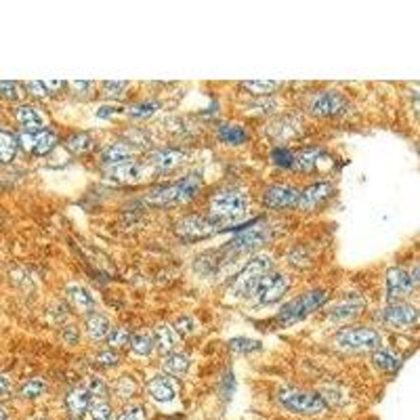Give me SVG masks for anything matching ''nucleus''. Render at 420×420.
<instances>
[{"label": "nucleus", "mask_w": 420, "mask_h": 420, "mask_svg": "<svg viewBox=\"0 0 420 420\" xmlns=\"http://www.w3.org/2000/svg\"><path fill=\"white\" fill-rule=\"evenodd\" d=\"M418 282V271L407 273L399 267H391L387 271V290H389V299H399L410 294L416 288Z\"/></svg>", "instance_id": "11"}, {"label": "nucleus", "mask_w": 420, "mask_h": 420, "mask_svg": "<svg viewBox=\"0 0 420 420\" xmlns=\"http://www.w3.org/2000/svg\"><path fill=\"white\" fill-rule=\"evenodd\" d=\"M219 137H221V141H225V143H242V141H246V130L240 128V126L227 124V126H221V128H219Z\"/></svg>", "instance_id": "34"}, {"label": "nucleus", "mask_w": 420, "mask_h": 420, "mask_svg": "<svg viewBox=\"0 0 420 420\" xmlns=\"http://www.w3.org/2000/svg\"><path fill=\"white\" fill-rule=\"evenodd\" d=\"M72 84H74V89H80V91H82V89H89L91 82H72Z\"/></svg>", "instance_id": "48"}, {"label": "nucleus", "mask_w": 420, "mask_h": 420, "mask_svg": "<svg viewBox=\"0 0 420 420\" xmlns=\"http://www.w3.org/2000/svg\"><path fill=\"white\" fill-rule=\"evenodd\" d=\"M361 311H363V301L338 303L332 309H328V320L330 322H347V320H355Z\"/></svg>", "instance_id": "18"}, {"label": "nucleus", "mask_w": 420, "mask_h": 420, "mask_svg": "<svg viewBox=\"0 0 420 420\" xmlns=\"http://www.w3.org/2000/svg\"><path fill=\"white\" fill-rule=\"evenodd\" d=\"M372 361L378 370H384V372H395L399 368V361L397 357L391 353V351H382V349H376L374 355H372Z\"/></svg>", "instance_id": "30"}, {"label": "nucleus", "mask_w": 420, "mask_h": 420, "mask_svg": "<svg viewBox=\"0 0 420 420\" xmlns=\"http://www.w3.org/2000/svg\"><path fill=\"white\" fill-rule=\"evenodd\" d=\"M99 361H103V363H116V361H118V355H116L114 351H101V353H99Z\"/></svg>", "instance_id": "46"}, {"label": "nucleus", "mask_w": 420, "mask_h": 420, "mask_svg": "<svg viewBox=\"0 0 420 420\" xmlns=\"http://www.w3.org/2000/svg\"><path fill=\"white\" fill-rule=\"evenodd\" d=\"M118 420H145V407L141 403H133L118 416Z\"/></svg>", "instance_id": "40"}, {"label": "nucleus", "mask_w": 420, "mask_h": 420, "mask_svg": "<svg viewBox=\"0 0 420 420\" xmlns=\"http://www.w3.org/2000/svg\"><path fill=\"white\" fill-rule=\"evenodd\" d=\"M158 110H160L158 103H137V105L128 107L126 114H128L130 118H149V116H153Z\"/></svg>", "instance_id": "38"}, {"label": "nucleus", "mask_w": 420, "mask_h": 420, "mask_svg": "<svg viewBox=\"0 0 420 420\" xmlns=\"http://www.w3.org/2000/svg\"><path fill=\"white\" fill-rule=\"evenodd\" d=\"M17 137L13 133L0 130V162H11L17 153Z\"/></svg>", "instance_id": "27"}, {"label": "nucleus", "mask_w": 420, "mask_h": 420, "mask_svg": "<svg viewBox=\"0 0 420 420\" xmlns=\"http://www.w3.org/2000/svg\"><path fill=\"white\" fill-rule=\"evenodd\" d=\"M0 93L9 101H22L24 97V91L17 82H0Z\"/></svg>", "instance_id": "39"}, {"label": "nucleus", "mask_w": 420, "mask_h": 420, "mask_svg": "<svg viewBox=\"0 0 420 420\" xmlns=\"http://www.w3.org/2000/svg\"><path fill=\"white\" fill-rule=\"evenodd\" d=\"M299 195H301L299 189H294V187H290V185L278 183V185H271V187L265 191L263 200H265V206L276 208V210H282V208L297 206V204H299Z\"/></svg>", "instance_id": "13"}, {"label": "nucleus", "mask_w": 420, "mask_h": 420, "mask_svg": "<svg viewBox=\"0 0 420 420\" xmlns=\"http://www.w3.org/2000/svg\"><path fill=\"white\" fill-rule=\"evenodd\" d=\"M128 158H133V147L128 143H112L101 153V160L105 164H116V162H122V160H128Z\"/></svg>", "instance_id": "23"}, {"label": "nucleus", "mask_w": 420, "mask_h": 420, "mask_svg": "<svg viewBox=\"0 0 420 420\" xmlns=\"http://www.w3.org/2000/svg\"><path fill=\"white\" fill-rule=\"evenodd\" d=\"M269 271H271V259L269 257H255L253 261L246 263V267L234 280V286H232L234 294L236 297H250V292L255 290L259 280Z\"/></svg>", "instance_id": "6"}, {"label": "nucleus", "mask_w": 420, "mask_h": 420, "mask_svg": "<svg viewBox=\"0 0 420 420\" xmlns=\"http://www.w3.org/2000/svg\"><path fill=\"white\" fill-rule=\"evenodd\" d=\"M28 89H30V93H34L36 97H45V95L49 93V89H47V87H45V82H40V80L28 82Z\"/></svg>", "instance_id": "44"}, {"label": "nucleus", "mask_w": 420, "mask_h": 420, "mask_svg": "<svg viewBox=\"0 0 420 420\" xmlns=\"http://www.w3.org/2000/svg\"><path fill=\"white\" fill-rule=\"evenodd\" d=\"M45 389H47V382L40 380V378H34V380L24 382V387H22V395L28 397V399H36V397H40V395L45 393Z\"/></svg>", "instance_id": "37"}, {"label": "nucleus", "mask_w": 420, "mask_h": 420, "mask_svg": "<svg viewBox=\"0 0 420 420\" xmlns=\"http://www.w3.org/2000/svg\"><path fill=\"white\" fill-rule=\"evenodd\" d=\"M345 105H347V101H345L343 95H338L334 91H324V93H320L313 99V103L309 105V110L317 118H332V116L343 114Z\"/></svg>", "instance_id": "12"}, {"label": "nucleus", "mask_w": 420, "mask_h": 420, "mask_svg": "<svg viewBox=\"0 0 420 420\" xmlns=\"http://www.w3.org/2000/svg\"><path fill=\"white\" fill-rule=\"evenodd\" d=\"M17 143L32 153H49L55 145H57V135L47 130V128H24V133L20 135Z\"/></svg>", "instance_id": "8"}, {"label": "nucleus", "mask_w": 420, "mask_h": 420, "mask_svg": "<svg viewBox=\"0 0 420 420\" xmlns=\"http://www.w3.org/2000/svg\"><path fill=\"white\" fill-rule=\"evenodd\" d=\"M107 340H110L112 347H122V345H126L130 340V334H128L126 328H116V330H110Z\"/></svg>", "instance_id": "41"}, {"label": "nucleus", "mask_w": 420, "mask_h": 420, "mask_svg": "<svg viewBox=\"0 0 420 420\" xmlns=\"http://www.w3.org/2000/svg\"><path fill=\"white\" fill-rule=\"evenodd\" d=\"M286 290H288V278L282 276V273L269 271V273H265V276L259 280V284L255 286V290L250 292L248 299L253 301V305L265 307V305L278 303V301L286 294Z\"/></svg>", "instance_id": "5"}, {"label": "nucleus", "mask_w": 420, "mask_h": 420, "mask_svg": "<svg viewBox=\"0 0 420 420\" xmlns=\"http://www.w3.org/2000/svg\"><path fill=\"white\" fill-rule=\"evenodd\" d=\"M147 391H149V395H151L156 401H162V403H164V401H172L174 395H177L174 384H172L166 376H156L153 380H149Z\"/></svg>", "instance_id": "19"}, {"label": "nucleus", "mask_w": 420, "mask_h": 420, "mask_svg": "<svg viewBox=\"0 0 420 420\" xmlns=\"http://www.w3.org/2000/svg\"><path fill=\"white\" fill-rule=\"evenodd\" d=\"M87 420H112V407L103 401H95L87 412H84Z\"/></svg>", "instance_id": "35"}, {"label": "nucleus", "mask_w": 420, "mask_h": 420, "mask_svg": "<svg viewBox=\"0 0 420 420\" xmlns=\"http://www.w3.org/2000/svg\"><path fill=\"white\" fill-rule=\"evenodd\" d=\"M330 193H332V183H326V181L313 183L311 187H307L305 191H301L299 204H297V206H301L303 210H311V208H315L317 204H322Z\"/></svg>", "instance_id": "16"}, {"label": "nucleus", "mask_w": 420, "mask_h": 420, "mask_svg": "<svg viewBox=\"0 0 420 420\" xmlns=\"http://www.w3.org/2000/svg\"><path fill=\"white\" fill-rule=\"evenodd\" d=\"M68 299H70V303H72L78 311H82V313L91 311L93 305H95L93 294H91L84 286H80V284H72V286L68 288Z\"/></svg>", "instance_id": "21"}, {"label": "nucleus", "mask_w": 420, "mask_h": 420, "mask_svg": "<svg viewBox=\"0 0 420 420\" xmlns=\"http://www.w3.org/2000/svg\"><path fill=\"white\" fill-rule=\"evenodd\" d=\"M179 334L170 324H158L153 330V345L160 353H172L177 349Z\"/></svg>", "instance_id": "17"}, {"label": "nucleus", "mask_w": 420, "mask_h": 420, "mask_svg": "<svg viewBox=\"0 0 420 420\" xmlns=\"http://www.w3.org/2000/svg\"><path fill=\"white\" fill-rule=\"evenodd\" d=\"M324 303H326V292H324V290L305 292V294L292 299L290 303H286V305L278 311V320H280L282 324L301 322V320H305L307 315H311L313 311H317Z\"/></svg>", "instance_id": "3"}, {"label": "nucleus", "mask_w": 420, "mask_h": 420, "mask_svg": "<svg viewBox=\"0 0 420 420\" xmlns=\"http://www.w3.org/2000/svg\"><path fill=\"white\" fill-rule=\"evenodd\" d=\"M114 391L120 399H130L137 393V382L130 376H120L114 384Z\"/></svg>", "instance_id": "32"}, {"label": "nucleus", "mask_w": 420, "mask_h": 420, "mask_svg": "<svg viewBox=\"0 0 420 420\" xmlns=\"http://www.w3.org/2000/svg\"><path fill=\"white\" fill-rule=\"evenodd\" d=\"M221 227H223V223L219 219H204V217L191 215V217H185L174 227V232L183 238H204L210 234H217Z\"/></svg>", "instance_id": "9"}, {"label": "nucleus", "mask_w": 420, "mask_h": 420, "mask_svg": "<svg viewBox=\"0 0 420 420\" xmlns=\"http://www.w3.org/2000/svg\"><path fill=\"white\" fill-rule=\"evenodd\" d=\"M382 322L391 328H407V326H414L418 322V311H416V307L405 305V303L391 305L382 313Z\"/></svg>", "instance_id": "14"}, {"label": "nucleus", "mask_w": 420, "mask_h": 420, "mask_svg": "<svg viewBox=\"0 0 420 420\" xmlns=\"http://www.w3.org/2000/svg\"><path fill=\"white\" fill-rule=\"evenodd\" d=\"M151 168L147 164H141L133 158L128 160H122V162H116V164H110L107 166V177L118 181V183H139L147 177Z\"/></svg>", "instance_id": "10"}, {"label": "nucleus", "mask_w": 420, "mask_h": 420, "mask_svg": "<svg viewBox=\"0 0 420 420\" xmlns=\"http://www.w3.org/2000/svg\"><path fill=\"white\" fill-rule=\"evenodd\" d=\"M110 330H112V326H110V322L103 317V315H89L87 317V332H89V336L93 338V340H103V338H107V334H110Z\"/></svg>", "instance_id": "24"}, {"label": "nucleus", "mask_w": 420, "mask_h": 420, "mask_svg": "<svg viewBox=\"0 0 420 420\" xmlns=\"http://www.w3.org/2000/svg\"><path fill=\"white\" fill-rule=\"evenodd\" d=\"M273 162L280 166V168H292L294 164V153L286 151V149H273Z\"/></svg>", "instance_id": "42"}, {"label": "nucleus", "mask_w": 420, "mask_h": 420, "mask_svg": "<svg viewBox=\"0 0 420 420\" xmlns=\"http://www.w3.org/2000/svg\"><path fill=\"white\" fill-rule=\"evenodd\" d=\"M230 349L234 353H255L259 349H263L261 340H255V338H246V336H236L230 340Z\"/></svg>", "instance_id": "31"}, {"label": "nucleus", "mask_w": 420, "mask_h": 420, "mask_svg": "<svg viewBox=\"0 0 420 420\" xmlns=\"http://www.w3.org/2000/svg\"><path fill=\"white\" fill-rule=\"evenodd\" d=\"M189 370V357L183 353H172L164 359V372L170 376H183Z\"/></svg>", "instance_id": "28"}, {"label": "nucleus", "mask_w": 420, "mask_h": 420, "mask_svg": "<svg viewBox=\"0 0 420 420\" xmlns=\"http://www.w3.org/2000/svg\"><path fill=\"white\" fill-rule=\"evenodd\" d=\"M0 420H5V412H0Z\"/></svg>", "instance_id": "49"}, {"label": "nucleus", "mask_w": 420, "mask_h": 420, "mask_svg": "<svg viewBox=\"0 0 420 420\" xmlns=\"http://www.w3.org/2000/svg\"><path fill=\"white\" fill-rule=\"evenodd\" d=\"M93 403H95V397H93L84 387H82V389H74V391L68 395V407H70V412L76 414V416L84 414Z\"/></svg>", "instance_id": "22"}, {"label": "nucleus", "mask_w": 420, "mask_h": 420, "mask_svg": "<svg viewBox=\"0 0 420 420\" xmlns=\"http://www.w3.org/2000/svg\"><path fill=\"white\" fill-rule=\"evenodd\" d=\"M11 387V378L7 374H0V393H5Z\"/></svg>", "instance_id": "47"}, {"label": "nucleus", "mask_w": 420, "mask_h": 420, "mask_svg": "<svg viewBox=\"0 0 420 420\" xmlns=\"http://www.w3.org/2000/svg\"><path fill=\"white\" fill-rule=\"evenodd\" d=\"M297 130H299L297 122H290V120H276L269 128V133H276L273 137H280V139H288L297 135Z\"/></svg>", "instance_id": "36"}, {"label": "nucleus", "mask_w": 420, "mask_h": 420, "mask_svg": "<svg viewBox=\"0 0 420 420\" xmlns=\"http://www.w3.org/2000/svg\"><path fill=\"white\" fill-rule=\"evenodd\" d=\"M66 147L72 153H84L93 147V139L87 133H74L66 139Z\"/></svg>", "instance_id": "29"}, {"label": "nucleus", "mask_w": 420, "mask_h": 420, "mask_svg": "<svg viewBox=\"0 0 420 420\" xmlns=\"http://www.w3.org/2000/svg\"><path fill=\"white\" fill-rule=\"evenodd\" d=\"M380 343V334L372 328H345L336 334V345L349 351H376Z\"/></svg>", "instance_id": "7"}, {"label": "nucleus", "mask_w": 420, "mask_h": 420, "mask_svg": "<svg viewBox=\"0 0 420 420\" xmlns=\"http://www.w3.org/2000/svg\"><path fill=\"white\" fill-rule=\"evenodd\" d=\"M193 330V322L191 320H179L177 322V334H187V332H191Z\"/></svg>", "instance_id": "45"}, {"label": "nucleus", "mask_w": 420, "mask_h": 420, "mask_svg": "<svg viewBox=\"0 0 420 420\" xmlns=\"http://www.w3.org/2000/svg\"><path fill=\"white\" fill-rule=\"evenodd\" d=\"M130 349H133V353L143 355V357L151 355V351L156 349V345H153V336H151L149 332H145V330L133 334V336H130Z\"/></svg>", "instance_id": "26"}, {"label": "nucleus", "mask_w": 420, "mask_h": 420, "mask_svg": "<svg viewBox=\"0 0 420 420\" xmlns=\"http://www.w3.org/2000/svg\"><path fill=\"white\" fill-rule=\"evenodd\" d=\"M242 87L246 89V91H253V93H273V91H278L280 89V82H276V80H244L242 82Z\"/></svg>", "instance_id": "33"}, {"label": "nucleus", "mask_w": 420, "mask_h": 420, "mask_svg": "<svg viewBox=\"0 0 420 420\" xmlns=\"http://www.w3.org/2000/svg\"><path fill=\"white\" fill-rule=\"evenodd\" d=\"M280 403L297 414H317L326 407L324 397H320L317 393L311 391H303V389H294V387H284L278 393Z\"/></svg>", "instance_id": "4"}, {"label": "nucleus", "mask_w": 420, "mask_h": 420, "mask_svg": "<svg viewBox=\"0 0 420 420\" xmlns=\"http://www.w3.org/2000/svg\"><path fill=\"white\" fill-rule=\"evenodd\" d=\"M322 156H324V153H322L320 149H301V151L294 156V164H292V166H297V168L303 170V172H311L313 168H317V162H320Z\"/></svg>", "instance_id": "25"}, {"label": "nucleus", "mask_w": 420, "mask_h": 420, "mask_svg": "<svg viewBox=\"0 0 420 420\" xmlns=\"http://www.w3.org/2000/svg\"><path fill=\"white\" fill-rule=\"evenodd\" d=\"M15 118H17V122H20L22 126H26V128H43V126L47 124V116H45L40 110L32 107V105H22V107H17Z\"/></svg>", "instance_id": "20"}, {"label": "nucleus", "mask_w": 420, "mask_h": 420, "mask_svg": "<svg viewBox=\"0 0 420 420\" xmlns=\"http://www.w3.org/2000/svg\"><path fill=\"white\" fill-rule=\"evenodd\" d=\"M210 215L215 219L223 221H236L240 217L246 215V208H248V200L244 193L236 191V189H223L219 193H215L210 197Z\"/></svg>", "instance_id": "2"}, {"label": "nucleus", "mask_w": 420, "mask_h": 420, "mask_svg": "<svg viewBox=\"0 0 420 420\" xmlns=\"http://www.w3.org/2000/svg\"><path fill=\"white\" fill-rule=\"evenodd\" d=\"M126 89H128V82H105V84H103V93L110 95V97L122 95Z\"/></svg>", "instance_id": "43"}, {"label": "nucleus", "mask_w": 420, "mask_h": 420, "mask_svg": "<svg viewBox=\"0 0 420 420\" xmlns=\"http://www.w3.org/2000/svg\"><path fill=\"white\" fill-rule=\"evenodd\" d=\"M202 189V179L195 174H187L166 187L160 189H151L147 193V202L156 204V206H177V204H187L189 200H193Z\"/></svg>", "instance_id": "1"}, {"label": "nucleus", "mask_w": 420, "mask_h": 420, "mask_svg": "<svg viewBox=\"0 0 420 420\" xmlns=\"http://www.w3.org/2000/svg\"><path fill=\"white\" fill-rule=\"evenodd\" d=\"M185 160V153L181 149H160V151H153L147 166L151 170H158V172H166V170H172L177 168L181 162Z\"/></svg>", "instance_id": "15"}]
</instances>
